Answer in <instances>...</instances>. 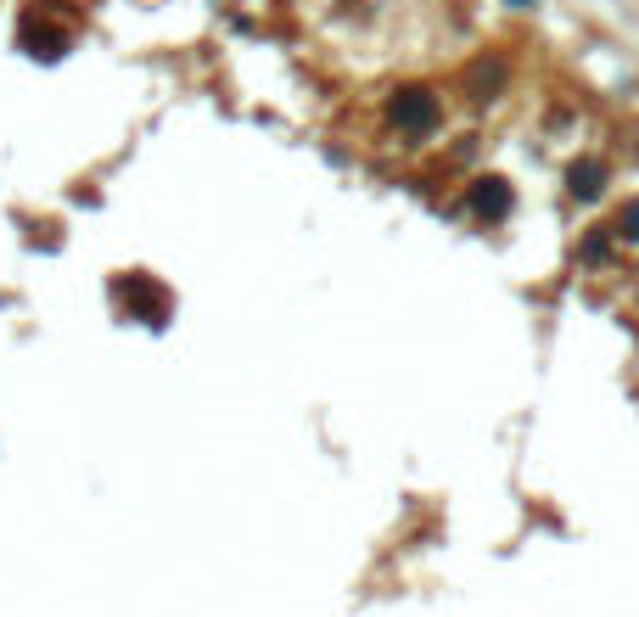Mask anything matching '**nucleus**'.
Here are the masks:
<instances>
[{"mask_svg": "<svg viewBox=\"0 0 639 617\" xmlns=\"http://www.w3.org/2000/svg\"><path fill=\"white\" fill-rule=\"evenodd\" d=\"M118 292H124L129 315H141L146 326H163V309H169V298H163V287H152L146 275H129V281H118Z\"/></svg>", "mask_w": 639, "mask_h": 617, "instance_id": "1", "label": "nucleus"}, {"mask_svg": "<svg viewBox=\"0 0 639 617\" xmlns=\"http://www.w3.org/2000/svg\"><path fill=\"white\" fill-rule=\"evenodd\" d=\"M393 118L404 130H426V124H432V101H426L421 90H404V96L393 101Z\"/></svg>", "mask_w": 639, "mask_h": 617, "instance_id": "2", "label": "nucleus"}]
</instances>
